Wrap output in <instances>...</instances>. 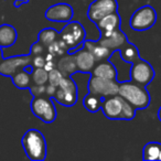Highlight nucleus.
<instances>
[{"instance_id":"obj_21","label":"nucleus","mask_w":161,"mask_h":161,"mask_svg":"<svg viewBox=\"0 0 161 161\" xmlns=\"http://www.w3.org/2000/svg\"><path fill=\"white\" fill-rule=\"evenodd\" d=\"M119 55L123 58L124 62L126 63H134L135 61H137L138 58H140V55H139V51L137 49V47L132 43L128 42L125 47H123L120 50H119Z\"/></svg>"},{"instance_id":"obj_10","label":"nucleus","mask_w":161,"mask_h":161,"mask_svg":"<svg viewBox=\"0 0 161 161\" xmlns=\"http://www.w3.org/2000/svg\"><path fill=\"white\" fill-rule=\"evenodd\" d=\"M118 10L117 0H94L87 10V17L92 22L96 23L107 14Z\"/></svg>"},{"instance_id":"obj_33","label":"nucleus","mask_w":161,"mask_h":161,"mask_svg":"<svg viewBox=\"0 0 161 161\" xmlns=\"http://www.w3.org/2000/svg\"><path fill=\"white\" fill-rule=\"evenodd\" d=\"M3 60V47H0V64H1Z\"/></svg>"},{"instance_id":"obj_17","label":"nucleus","mask_w":161,"mask_h":161,"mask_svg":"<svg viewBox=\"0 0 161 161\" xmlns=\"http://www.w3.org/2000/svg\"><path fill=\"white\" fill-rule=\"evenodd\" d=\"M84 47L87 49L91 53L94 55L96 63L102 62V61L108 60L112 55L113 52L109 51L107 47H105L104 45H102L98 41H84Z\"/></svg>"},{"instance_id":"obj_2","label":"nucleus","mask_w":161,"mask_h":161,"mask_svg":"<svg viewBox=\"0 0 161 161\" xmlns=\"http://www.w3.org/2000/svg\"><path fill=\"white\" fill-rule=\"evenodd\" d=\"M118 95L129 102L137 110L146 109L150 104V94L146 86L128 80L125 82H119Z\"/></svg>"},{"instance_id":"obj_1","label":"nucleus","mask_w":161,"mask_h":161,"mask_svg":"<svg viewBox=\"0 0 161 161\" xmlns=\"http://www.w3.org/2000/svg\"><path fill=\"white\" fill-rule=\"evenodd\" d=\"M101 110L106 118L112 120H131L136 116L137 109L120 95L105 97Z\"/></svg>"},{"instance_id":"obj_11","label":"nucleus","mask_w":161,"mask_h":161,"mask_svg":"<svg viewBox=\"0 0 161 161\" xmlns=\"http://www.w3.org/2000/svg\"><path fill=\"white\" fill-rule=\"evenodd\" d=\"M32 58L33 56L29 54V55H18L3 58L0 64V75L11 77L18 69H25L28 65H31Z\"/></svg>"},{"instance_id":"obj_14","label":"nucleus","mask_w":161,"mask_h":161,"mask_svg":"<svg viewBox=\"0 0 161 161\" xmlns=\"http://www.w3.org/2000/svg\"><path fill=\"white\" fill-rule=\"evenodd\" d=\"M74 56H75V62L76 66H77V71L80 73H91L96 65V60H95L94 55L88 51L87 49L83 47L82 50H77L74 52Z\"/></svg>"},{"instance_id":"obj_30","label":"nucleus","mask_w":161,"mask_h":161,"mask_svg":"<svg viewBox=\"0 0 161 161\" xmlns=\"http://www.w3.org/2000/svg\"><path fill=\"white\" fill-rule=\"evenodd\" d=\"M56 88H58L56 86H54V85H52V84L47 83V85H45V95L53 98L54 94H55V92H56Z\"/></svg>"},{"instance_id":"obj_25","label":"nucleus","mask_w":161,"mask_h":161,"mask_svg":"<svg viewBox=\"0 0 161 161\" xmlns=\"http://www.w3.org/2000/svg\"><path fill=\"white\" fill-rule=\"evenodd\" d=\"M32 84L36 85H47L49 80V72L44 67H36L31 72Z\"/></svg>"},{"instance_id":"obj_13","label":"nucleus","mask_w":161,"mask_h":161,"mask_svg":"<svg viewBox=\"0 0 161 161\" xmlns=\"http://www.w3.org/2000/svg\"><path fill=\"white\" fill-rule=\"evenodd\" d=\"M98 42L102 45H104L105 47H107L109 51L115 52L119 51L123 47H125L129 41L125 33L120 30V28L117 30H115L114 32L109 34L107 36H101V39L98 40Z\"/></svg>"},{"instance_id":"obj_27","label":"nucleus","mask_w":161,"mask_h":161,"mask_svg":"<svg viewBox=\"0 0 161 161\" xmlns=\"http://www.w3.org/2000/svg\"><path fill=\"white\" fill-rule=\"evenodd\" d=\"M44 51H45V47H44V45H43L42 43L39 42V41H36V42H34L33 44L31 45L30 54H31L32 56H36V55H43Z\"/></svg>"},{"instance_id":"obj_31","label":"nucleus","mask_w":161,"mask_h":161,"mask_svg":"<svg viewBox=\"0 0 161 161\" xmlns=\"http://www.w3.org/2000/svg\"><path fill=\"white\" fill-rule=\"evenodd\" d=\"M54 67H55V65L53 64V62H52V60H49V61H47V62H45L44 69H47V72L51 71V69H54Z\"/></svg>"},{"instance_id":"obj_20","label":"nucleus","mask_w":161,"mask_h":161,"mask_svg":"<svg viewBox=\"0 0 161 161\" xmlns=\"http://www.w3.org/2000/svg\"><path fill=\"white\" fill-rule=\"evenodd\" d=\"M12 83L16 87L20 90H25L32 84L31 80V73L28 72L25 69H20L11 76Z\"/></svg>"},{"instance_id":"obj_22","label":"nucleus","mask_w":161,"mask_h":161,"mask_svg":"<svg viewBox=\"0 0 161 161\" xmlns=\"http://www.w3.org/2000/svg\"><path fill=\"white\" fill-rule=\"evenodd\" d=\"M103 99H104L103 97L88 92V94L83 98V105H84V107L86 108L87 112L97 113L98 110H101Z\"/></svg>"},{"instance_id":"obj_35","label":"nucleus","mask_w":161,"mask_h":161,"mask_svg":"<svg viewBox=\"0 0 161 161\" xmlns=\"http://www.w3.org/2000/svg\"><path fill=\"white\" fill-rule=\"evenodd\" d=\"M159 160H161V151H160V156H159Z\"/></svg>"},{"instance_id":"obj_6","label":"nucleus","mask_w":161,"mask_h":161,"mask_svg":"<svg viewBox=\"0 0 161 161\" xmlns=\"http://www.w3.org/2000/svg\"><path fill=\"white\" fill-rule=\"evenodd\" d=\"M157 21V12L153 7L147 5L138 8L131 14L129 25L135 31H147L151 29Z\"/></svg>"},{"instance_id":"obj_24","label":"nucleus","mask_w":161,"mask_h":161,"mask_svg":"<svg viewBox=\"0 0 161 161\" xmlns=\"http://www.w3.org/2000/svg\"><path fill=\"white\" fill-rule=\"evenodd\" d=\"M161 151V143L151 141L143 147V159L145 160H159Z\"/></svg>"},{"instance_id":"obj_8","label":"nucleus","mask_w":161,"mask_h":161,"mask_svg":"<svg viewBox=\"0 0 161 161\" xmlns=\"http://www.w3.org/2000/svg\"><path fill=\"white\" fill-rule=\"evenodd\" d=\"M87 88L90 93L105 98V97L118 94L119 82L117 80H109V78H103L92 75V77L88 80Z\"/></svg>"},{"instance_id":"obj_12","label":"nucleus","mask_w":161,"mask_h":161,"mask_svg":"<svg viewBox=\"0 0 161 161\" xmlns=\"http://www.w3.org/2000/svg\"><path fill=\"white\" fill-rule=\"evenodd\" d=\"M45 18L52 22H64L72 21L74 16V9L69 3H55L51 6L45 11Z\"/></svg>"},{"instance_id":"obj_7","label":"nucleus","mask_w":161,"mask_h":161,"mask_svg":"<svg viewBox=\"0 0 161 161\" xmlns=\"http://www.w3.org/2000/svg\"><path fill=\"white\" fill-rule=\"evenodd\" d=\"M53 98L58 104L66 107L75 105L77 102V85L71 76H63Z\"/></svg>"},{"instance_id":"obj_16","label":"nucleus","mask_w":161,"mask_h":161,"mask_svg":"<svg viewBox=\"0 0 161 161\" xmlns=\"http://www.w3.org/2000/svg\"><path fill=\"white\" fill-rule=\"evenodd\" d=\"M91 73L94 76H98V77H103V78H109V80H117V74H118L117 73L116 66L113 64L109 58L97 63Z\"/></svg>"},{"instance_id":"obj_5","label":"nucleus","mask_w":161,"mask_h":161,"mask_svg":"<svg viewBox=\"0 0 161 161\" xmlns=\"http://www.w3.org/2000/svg\"><path fill=\"white\" fill-rule=\"evenodd\" d=\"M31 110L34 116L47 124L53 123L58 115L52 97H49L47 95L33 97L31 102Z\"/></svg>"},{"instance_id":"obj_15","label":"nucleus","mask_w":161,"mask_h":161,"mask_svg":"<svg viewBox=\"0 0 161 161\" xmlns=\"http://www.w3.org/2000/svg\"><path fill=\"white\" fill-rule=\"evenodd\" d=\"M120 23H121L120 16H119L118 11H116V12H113V14H107L104 18H102L95 25H97L99 32H101V36H107L112 32H114L115 30L119 29L120 28Z\"/></svg>"},{"instance_id":"obj_23","label":"nucleus","mask_w":161,"mask_h":161,"mask_svg":"<svg viewBox=\"0 0 161 161\" xmlns=\"http://www.w3.org/2000/svg\"><path fill=\"white\" fill-rule=\"evenodd\" d=\"M58 32L55 31L52 28H47V29H42L38 34V41L42 43L45 47L51 45L55 40L58 39Z\"/></svg>"},{"instance_id":"obj_28","label":"nucleus","mask_w":161,"mask_h":161,"mask_svg":"<svg viewBox=\"0 0 161 161\" xmlns=\"http://www.w3.org/2000/svg\"><path fill=\"white\" fill-rule=\"evenodd\" d=\"M29 90L33 97L36 96H42L45 95V85H36V84H31L29 86Z\"/></svg>"},{"instance_id":"obj_26","label":"nucleus","mask_w":161,"mask_h":161,"mask_svg":"<svg viewBox=\"0 0 161 161\" xmlns=\"http://www.w3.org/2000/svg\"><path fill=\"white\" fill-rule=\"evenodd\" d=\"M63 76L64 75L61 73L60 69H58V67H54V69H52L51 71H49V80H47V83L52 84V85L58 87V86L60 85Z\"/></svg>"},{"instance_id":"obj_9","label":"nucleus","mask_w":161,"mask_h":161,"mask_svg":"<svg viewBox=\"0 0 161 161\" xmlns=\"http://www.w3.org/2000/svg\"><path fill=\"white\" fill-rule=\"evenodd\" d=\"M156 72L149 62L142 58H138L131 63L129 69V77L131 80L140 84L142 86H147L154 78Z\"/></svg>"},{"instance_id":"obj_18","label":"nucleus","mask_w":161,"mask_h":161,"mask_svg":"<svg viewBox=\"0 0 161 161\" xmlns=\"http://www.w3.org/2000/svg\"><path fill=\"white\" fill-rule=\"evenodd\" d=\"M17 38H18V32L14 27L8 23L0 25V47L3 49L12 47L16 43Z\"/></svg>"},{"instance_id":"obj_29","label":"nucleus","mask_w":161,"mask_h":161,"mask_svg":"<svg viewBox=\"0 0 161 161\" xmlns=\"http://www.w3.org/2000/svg\"><path fill=\"white\" fill-rule=\"evenodd\" d=\"M45 56L43 55H36L32 58V62H31V65L33 69H36V67H44L45 65Z\"/></svg>"},{"instance_id":"obj_3","label":"nucleus","mask_w":161,"mask_h":161,"mask_svg":"<svg viewBox=\"0 0 161 161\" xmlns=\"http://www.w3.org/2000/svg\"><path fill=\"white\" fill-rule=\"evenodd\" d=\"M21 143L30 160L42 161L47 158V140L40 130L29 129L25 131Z\"/></svg>"},{"instance_id":"obj_34","label":"nucleus","mask_w":161,"mask_h":161,"mask_svg":"<svg viewBox=\"0 0 161 161\" xmlns=\"http://www.w3.org/2000/svg\"><path fill=\"white\" fill-rule=\"evenodd\" d=\"M158 119L161 121V106H160V108H159V110H158Z\"/></svg>"},{"instance_id":"obj_4","label":"nucleus","mask_w":161,"mask_h":161,"mask_svg":"<svg viewBox=\"0 0 161 161\" xmlns=\"http://www.w3.org/2000/svg\"><path fill=\"white\" fill-rule=\"evenodd\" d=\"M58 38L65 43L69 52L74 53L77 47L84 44L86 40V31L84 27L77 21H69L58 34Z\"/></svg>"},{"instance_id":"obj_19","label":"nucleus","mask_w":161,"mask_h":161,"mask_svg":"<svg viewBox=\"0 0 161 161\" xmlns=\"http://www.w3.org/2000/svg\"><path fill=\"white\" fill-rule=\"evenodd\" d=\"M56 67L61 71V73L64 76H72L77 72V66H76L75 56L74 54L65 53L62 58L58 60Z\"/></svg>"},{"instance_id":"obj_32","label":"nucleus","mask_w":161,"mask_h":161,"mask_svg":"<svg viewBox=\"0 0 161 161\" xmlns=\"http://www.w3.org/2000/svg\"><path fill=\"white\" fill-rule=\"evenodd\" d=\"M29 3V0H16V1H14V6L18 7V6L22 5V3Z\"/></svg>"}]
</instances>
